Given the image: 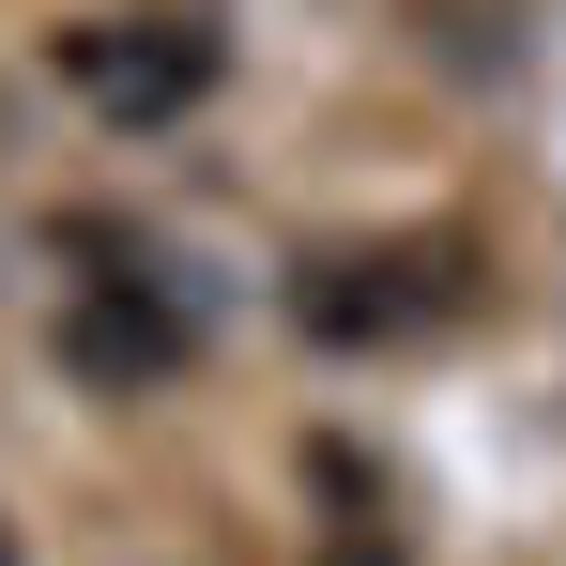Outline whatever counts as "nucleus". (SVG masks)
Returning a JSON list of instances; mask_svg holds the SVG:
<instances>
[{"label":"nucleus","mask_w":566,"mask_h":566,"mask_svg":"<svg viewBox=\"0 0 566 566\" xmlns=\"http://www.w3.org/2000/svg\"><path fill=\"white\" fill-rule=\"evenodd\" d=\"M460 306H474V245H429V230H398V245H322V261L291 276V322H306L322 353L429 337V322H460Z\"/></svg>","instance_id":"nucleus-1"},{"label":"nucleus","mask_w":566,"mask_h":566,"mask_svg":"<svg viewBox=\"0 0 566 566\" xmlns=\"http://www.w3.org/2000/svg\"><path fill=\"white\" fill-rule=\"evenodd\" d=\"M77 261H93V276H62V368H77V382H107V398L169 382V368H185V337H199L185 276H154L123 230H77Z\"/></svg>","instance_id":"nucleus-2"},{"label":"nucleus","mask_w":566,"mask_h":566,"mask_svg":"<svg viewBox=\"0 0 566 566\" xmlns=\"http://www.w3.org/2000/svg\"><path fill=\"white\" fill-rule=\"evenodd\" d=\"M214 31L199 15H93V31H62V93L93 107V123H123V138H154V123H185L199 93H214Z\"/></svg>","instance_id":"nucleus-3"},{"label":"nucleus","mask_w":566,"mask_h":566,"mask_svg":"<svg viewBox=\"0 0 566 566\" xmlns=\"http://www.w3.org/2000/svg\"><path fill=\"white\" fill-rule=\"evenodd\" d=\"M306 566H413V552H398L382 521H337V536H322V552H306Z\"/></svg>","instance_id":"nucleus-4"},{"label":"nucleus","mask_w":566,"mask_h":566,"mask_svg":"<svg viewBox=\"0 0 566 566\" xmlns=\"http://www.w3.org/2000/svg\"><path fill=\"white\" fill-rule=\"evenodd\" d=\"M0 566H15V521H0Z\"/></svg>","instance_id":"nucleus-5"}]
</instances>
